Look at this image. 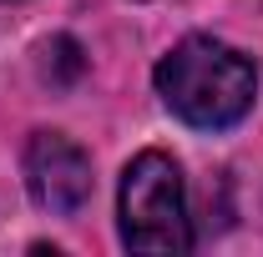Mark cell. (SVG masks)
Segmentation results:
<instances>
[{
	"mask_svg": "<svg viewBox=\"0 0 263 257\" xmlns=\"http://www.w3.org/2000/svg\"><path fill=\"white\" fill-rule=\"evenodd\" d=\"M258 91V71L243 51H233L213 35L177 40L157 66V96L172 116H182L197 131H223L248 116Z\"/></svg>",
	"mask_w": 263,
	"mask_h": 257,
	"instance_id": "cell-1",
	"label": "cell"
},
{
	"mask_svg": "<svg viewBox=\"0 0 263 257\" xmlns=\"http://www.w3.org/2000/svg\"><path fill=\"white\" fill-rule=\"evenodd\" d=\"M117 217H122V247H132V252L172 257L193 247L187 187H182V172L167 152H142L127 161Z\"/></svg>",
	"mask_w": 263,
	"mask_h": 257,
	"instance_id": "cell-2",
	"label": "cell"
},
{
	"mask_svg": "<svg viewBox=\"0 0 263 257\" xmlns=\"http://www.w3.org/2000/svg\"><path fill=\"white\" fill-rule=\"evenodd\" d=\"M26 187H31L35 207L71 217L91 197V161L61 131H35L31 146H26Z\"/></svg>",
	"mask_w": 263,
	"mask_h": 257,
	"instance_id": "cell-3",
	"label": "cell"
}]
</instances>
